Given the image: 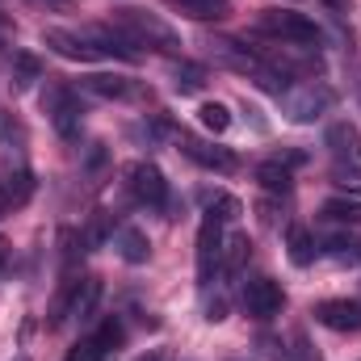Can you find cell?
I'll return each mask as SVG.
<instances>
[{
    "label": "cell",
    "mask_w": 361,
    "mask_h": 361,
    "mask_svg": "<svg viewBox=\"0 0 361 361\" xmlns=\"http://www.w3.org/2000/svg\"><path fill=\"white\" fill-rule=\"evenodd\" d=\"M34 80H42V63L30 51L13 55V89H34Z\"/></svg>",
    "instance_id": "cell-19"
},
{
    "label": "cell",
    "mask_w": 361,
    "mask_h": 361,
    "mask_svg": "<svg viewBox=\"0 0 361 361\" xmlns=\"http://www.w3.org/2000/svg\"><path fill=\"white\" fill-rule=\"evenodd\" d=\"M80 286H85V277H76V273L63 277V286H59V294H55V302H51L47 328H59V324H68V319L76 315V294H80Z\"/></svg>",
    "instance_id": "cell-12"
},
{
    "label": "cell",
    "mask_w": 361,
    "mask_h": 361,
    "mask_svg": "<svg viewBox=\"0 0 361 361\" xmlns=\"http://www.w3.org/2000/svg\"><path fill=\"white\" fill-rule=\"evenodd\" d=\"M109 25L139 51H156V55H173L180 51V38L177 30L169 25V21H160L156 13H147V8H139V4H118V8H109Z\"/></svg>",
    "instance_id": "cell-1"
},
{
    "label": "cell",
    "mask_w": 361,
    "mask_h": 361,
    "mask_svg": "<svg viewBox=\"0 0 361 361\" xmlns=\"http://www.w3.org/2000/svg\"><path fill=\"white\" fill-rule=\"evenodd\" d=\"M42 105H47V114H51V126H55L63 139H76V130H80V114H85L80 92L72 89V85H51L47 97H42Z\"/></svg>",
    "instance_id": "cell-3"
},
{
    "label": "cell",
    "mask_w": 361,
    "mask_h": 361,
    "mask_svg": "<svg viewBox=\"0 0 361 361\" xmlns=\"http://www.w3.org/2000/svg\"><path fill=\"white\" fill-rule=\"evenodd\" d=\"M173 89L180 97H193V92L206 89V68L202 63H177V72H173Z\"/></svg>",
    "instance_id": "cell-20"
},
{
    "label": "cell",
    "mask_w": 361,
    "mask_h": 361,
    "mask_svg": "<svg viewBox=\"0 0 361 361\" xmlns=\"http://www.w3.org/2000/svg\"><path fill=\"white\" fill-rule=\"evenodd\" d=\"M328 257L341 261V265H357L361 261V244L357 240H349V235H336V240L328 244Z\"/></svg>",
    "instance_id": "cell-24"
},
{
    "label": "cell",
    "mask_w": 361,
    "mask_h": 361,
    "mask_svg": "<svg viewBox=\"0 0 361 361\" xmlns=\"http://www.w3.org/2000/svg\"><path fill=\"white\" fill-rule=\"evenodd\" d=\"M332 185H336V189H345V193H357V197H361V169L349 173V169L341 164V169L332 173Z\"/></svg>",
    "instance_id": "cell-27"
},
{
    "label": "cell",
    "mask_w": 361,
    "mask_h": 361,
    "mask_svg": "<svg viewBox=\"0 0 361 361\" xmlns=\"http://www.w3.org/2000/svg\"><path fill=\"white\" fill-rule=\"evenodd\" d=\"M286 248H290V261H294L298 269H307V265L315 261V252H319V248H315V235H311L302 223H290V227H286Z\"/></svg>",
    "instance_id": "cell-15"
},
{
    "label": "cell",
    "mask_w": 361,
    "mask_h": 361,
    "mask_svg": "<svg viewBox=\"0 0 361 361\" xmlns=\"http://www.w3.org/2000/svg\"><path fill=\"white\" fill-rule=\"evenodd\" d=\"M315 319L332 332H361V302L353 298H328L315 307Z\"/></svg>",
    "instance_id": "cell-9"
},
{
    "label": "cell",
    "mask_w": 361,
    "mask_h": 361,
    "mask_svg": "<svg viewBox=\"0 0 361 361\" xmlns=\"http://www.w3.org/2000/svg\"><path fill=\"white\" fill-rule=\"evenodd\" d=\"M219 265H223V219L202 214V227H197V281L210 286Z\"/></svg>",
    "instance_id": "cell-6"
},
{
    "label": "cell",
    "mask_w": 361,
    "mask_h": 361,
    "mask_svg": "<svg viewBox=\"0 0 361 361\" xmlns=\"http://www.w3.org/2000/svg\"><path fill=\"white\" fill-rule=\"evenodd\" d=\"M257 34L290 42V47H315L319 42V25L307 13H294V8H265L257 17Z\"/></svg>",
    "instance_id": "cell-2"
},
{
    "label": "cell",
    "mask_w": 361,
    "mask_h": 361,
    "mask_svg": "<svg viewBox=\"0 0 361 361\" xmlns=\"http://www.w3.org/2000/svg\"><path fill=\"white\" fill-rule=\"evenodd\" d=\"M197 118H202V126H206L210 135H223V130L231 126V109L219 105V101H206V105L197 109Z\"/></svg>",
    "instance_id": "cell-21"
},
{
    "label": "cell",
    "mask_w": 361,
    "mask_h": 361,
    "mask_svg": "<svg viewBox=\"0 0 361 361\" xmlns=\"http://www.w3.org/2000/svg\"><path fill=\"white\" fill-rule=\"evenodd\" d=\"M248 252H252V240H248V235H231V240L223 244V265H219V269L227 273V277H240Z\"/></svg>",
    "instance_id": "cell-17"
},
{
    "label": "cell",
    "mask_w": 361,
    "mask_h": 361,
    "mask_svg": "<svg viewBox=\"0 0 361 361\" xmlns=\"http://www.w3.org/2000/svg\"><path fill=\"white\" fill-rule=\"evenodd\" d=\"M328 105H332V92L324 89V85H302V89L286 92V114L294 122H315Z\"/></svg>",
    "instance_id": "cell-8"
},
{
    "label": "cell",
    "mask_w": 361,
    "mask_h": 361,
    "mask_svg": "<svg viewBox=\"0 0 361 361\" xmlns=\"http://www.w3.org/2000/svg\"><path fill=\"white\" fill-rule=\"evenodd\" d=\"M47 4H72V0H47Z\"/></svg>",
    "instance_id": "cell-30"
},
{
    "label": "cell",
    "mask_w": 361,
    "mask_h": 361,
    "mask_svg": "<svg viewBox=\"0 0 361 361\" xmlns=\"http://www.w3.org/2000/svg\"><path fill=\"white\" fill-rule=\"evenodd\" d=\"M76 92H89V97H101V101H130V97H139V89L130 85V80H122V76H80V85Z\"/></svg>",
    "instance_id": "cell-11"
},
{
    "label": "cell",
    "mask_w": 361,
    "mask_h": 361,
    "mask_svg": "<svg viewBox=\"0 0 361 361\" xmlns=\"http://www.w3.org/2000/svg\"><path fill=\"white\" fill-rule=\"evenodd\" d=\"M169 8H177L189 21H223L231 13V0H169Z\"/></svg>",
    "instance_id": "cell-13"
},
{
    "label": "cell",
    "mask_w": 361,
    "mask_h": 361,
    "mask_svg": "<svg viewBox=\"0 0 361 361\" xmlns=\"http://www.w3.org/2000/svg\"><path fill=\"white\" fill-rule=\"evenodd\" d=\"M177 147L193 160V164H202V169H210V173H235L240 169V160H235V152H227V147H214V143H206V139H193V135H177Z\"/></svg>",
    "instance_id": "cell-7"
},
{
    "label": "cell",
    "mask_w": 361,
    "mask_h": 361,
    "mask_svg": "<svg viewBox=\"0 0 361 361\" xmlns=\"http://www.w3.org/2000/svg\"><path fill=\"white\" fill-rule=\"evenodd\" d=\"M126 189H130V197H135L139 206H147V210H164V206H169V180H164V173H160L156 164H147V160L126 173Z\"/></svg>",
    "instance_id": "cell-5"
},
{
    "label": "cell",
    "mask_w": 361,
    "mask_h": 361,
    "mask_svg": "<svg viewBox=\"0 0 361 361\" xmlns=\"http://www.w3.org/2000/svg\"><path fill=\"white\" fill-rule=\"evenodd\" d=\"M319 214H324L328 223H349V227H357L361 223V202H353V197H328V202L319 206Z\"/></svg>",
    "instance_id": "cell-18"
},
{
    "label": "cell",
    "mask_w": 361,
    "mask_h": 361,
    "mask_svg": "<svg viewBox=\"0 0 361 361\" xmlns=\"http://www.w3.org/2000/svg\"><path fill=\"white\" fill-rule=\"evenodd\" d=\"M4 261H8V244L0 240V269H4Z\"/></svg>",
    "instance_id": "cell-28"
},
{
    "label": "cell",
    "mask_w": 361,
    "mask_h": 361,
    "mask_svg": "<svg viewBox=\"0 0 361 361\" xmlns=\"http://www.w3.org/2000/svg\"><path fill=\"white\" fill-rule=\"evenodd\" d=\"M240 302H244V315H252V319L269 324L273 315H281L286 294H281V286H277L273 277H248V281H244V290H240Z\"/></svg>",
    "instance_id": "cell-4"
},
{
    "label": "cell",
    "mask_w": 361,
    "mask_h": 361,
    "mask_svg": "<svg viewBox=\"0 0 361 361\" xmlns=\"http://www.w3.org/2000/svg\"><path fill=\"white\" fill-rule=\"evenodd\" d=\"M105 353H109V349H105V345H101V336L92 332V336H85V341H76V345L68 349V357H63V361H105Z\"/></svg>",
    "instance_id": "cell-22"
},
{
    "label": "cell",
    "mask_w": 361,
    "mask_h": 361,
    "mask_svg": "<svg viewBox=\"0 0 361 361\" xmlns=\"http://www.w3.org/2000/svg\"><path fill=\"white\" fill-rule=\"evenodd\" d=\"M257 180H261L265 193H277V197L290 193V169H286L281 160H265V164H257Z\"/></svg>",
    "instance_id": "cell-16"
},
{
    "label": "cell",
    "mask_w": 361,
    "mask_h": 361,
    "mask_svg": "<svg viewBox=\"0 0 361 361\" xmlns=\"http://www.w3.org/2000/svg\"><path fill=\"white\" fill-rule=\"evenodd\" d=\"M97 336H101L105 349H118V345H122V324H118V315H105V319L97 324Z\"/></svg>",
    "instance_id": "cell-26"
},
{
    "label": "cell",
    "mask_w": 361,
    "mask_h": 361,
    "mask_svg": "<svg viewBox=\"0 0 361 361\" xmlns=\"http://www.w3.org/2000/svg\"><path fill=\"white\" fill-rule=\"evenodd\" d=\"M328 147L341 164L349 160V169H361V130L353 122H332L328 126Z\"/></svg>",
    "instance_id": "cell-10"
},
{
    "label": "cell",
    "mask_w": 361,
    "mask_h": 361,
    "mask_svg": "<svg viewBox=\"0 0 361 361\" xmlns=\"http://www.w3.org/2000/svg\"><path fill=\"white\" fill-rule=\"evenodd\" d=\"M147 361H164V357H160V353H152V357H147Z\"/></svg>",
    "instance_id": "cell-31"
},
{
    "label": "cell",
    "mask_w": 361,
    "mask_h": 361,
    "mask_svg": "<svg viewBox=\"0 0 361 361\" xmlns=\"http://www.w3.org/2000/svg\"><path fill=\"white\" fill-rule=\"evenodd\" d=\"M206 214H214V219H240V202L231 197V193H210L206 197Z\"/></svg>",
    "instance_id": "cell-25"
},
{
    "label": "cell",
    "mask_w": 361,
    "mask_h": 361,
    "mask_svg": "<svg viewBox=\"0 0 361 361\" xmlns=\"http://www.w3.org/2000/svg\"><path fill=\"white\" fill-rule=\"evenodd\" d=\"M114 248H118L122 261H130V265H143V261L152 257V240H147L139 227H122V231L114 235Z\"/></svg>",
    "instance_id": "cell-14"
},
{
    "label": "cell",
    "mask_w": 361,
    "mask_h": 361,
    "mask_svg": "<svg viewBox=\"0 0 361 361\" xmlns=\"http://www.w3.org/2000/svg\"><path fill=\"white\" fill-rule=\"evenodd\" d=\"M97 298H101V281L97 277H85V286L76 294V315L72 319H89L92 311H97Z\"/></svg>",
    "instance_id": "cell-23"
},
{
    "label": "cell",
    "mask_w": 361,
    "mask_h": 361,
    "mask_svg": "<svg viewBox=\"0 0 361 361\" xmlns=\"http://www.w3.org/2000/svg\"><path fill=\"white\" fill-rule=\"evenodd\" d=\"M4 202H8V189H0V206H4Z\"/></svg>",
    "instance_id": "cell-29"
}]
</instances>
